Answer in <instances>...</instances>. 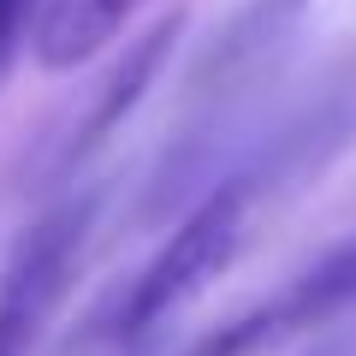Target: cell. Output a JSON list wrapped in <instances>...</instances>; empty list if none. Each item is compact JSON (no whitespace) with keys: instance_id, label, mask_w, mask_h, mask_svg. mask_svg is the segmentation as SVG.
<instances>
[{"instance_id":"cell-1","label":"cell","mask_w":356,"mask_h":356,"mask_svg":"<svg viewBox=\"0 0 356 356\" xmlns=\"http://www.w3.org/2000/svg\"><path fill=\"white\" fill-rule=\"evenodd\" d=\"M250 178H226V184H208V196L178 220V232L161 243L149 267L137 273L125 297H119V339H143L149 327H161L172 309H184L220 267L238 255L243 243V214H250Z\"/></svg>"},{"instance_id":"cell-5","label":"cell","mask_w":356,"mask_h":356,"mask_svg":"<svg viewBox=\"0 0 356 356\" xmlns=\"http://www.w3.org/2000/svg\"><path fill=\"white\" fill-rule=\"evenodd\" d=\"M131 13L137 0H48L36 24V60L48 72H72L89 54H102Z\"/></svg>"},{"instance_id":"cell-6","label":"cell","mask_w":356,"mask_h":356,"mask_svg":"<svg viewBox=\"0 0 356 356\" xmlns=\"http://www.w3.org/2000/svg\"><path fill=\"white\" fill-rule=\"evenodd\" d=\"M24 13H30V0H0V72H6V60H13V48H18Z\"/></svg>"},{"instance_id":"cell-7","label":"cell","mask_w":356,"mask_h":356,"mask_svg":"<svg viewBox=\"0 0 356 356\" xmlns=\"http://www.w3.org/2000/svg\"><path fill=\"white\" fill-rule=\"evenodd\" d=\"M309 356H356V344L350 339H327V344H315Z\"/></svg>"},{"instance_id":"cell-4","label":"cell","mask_w":356,"mask_h":356,"mask_svg":"<svg viewBox=\"0 0 356 356\" xmlns=\"http://www.w3.org/2000/svg\"><path fill=\"white\" fill-rule=\"evenodd\" d=\"M178 30H184V18H161V24L149 30L143 42H131L125 54H119V65L107 72V83L89 95V113L77 119V131H72V143H65V161H77V154H89L95 143H107L119 125H125L131 113H137V102L149 95V83H154V72H161V60H166V48L178 42Z\"/></svg>"},{"instance_id":"cell-3","label":"cell","mask_w":356,"mask_h":356,"mask_svg":"<svg viewBox=\"0 0 356 356\" xmlns=\"http://www.w3.org/2000/svg\"><path fill=\"white\" fill-rule=\"evenodd\" d=\"M315 0H243L238 13L220 24V36L196 54L191 65V95L202 102H226L238 89H250L267 65L285 54V42L297 36L303 13Z\"/></svg>"},{"instance_id":"cell-2","label":"cell","mask_w":356,"mask_h":356,"mask_svg":"<svg viewBox=\"0 0 356 356\" xmlns=\"http://www.w3.org/2000/svg\"><path fill=\"white\" fill-rule=\"evenodd\" d=\"M89 214H95L89 191L65 196L13 243V255L0 267V356H30V344L42 339V327L65 291V273L77 261V243L89 232Z\"/></svg>"}]
</instances>
